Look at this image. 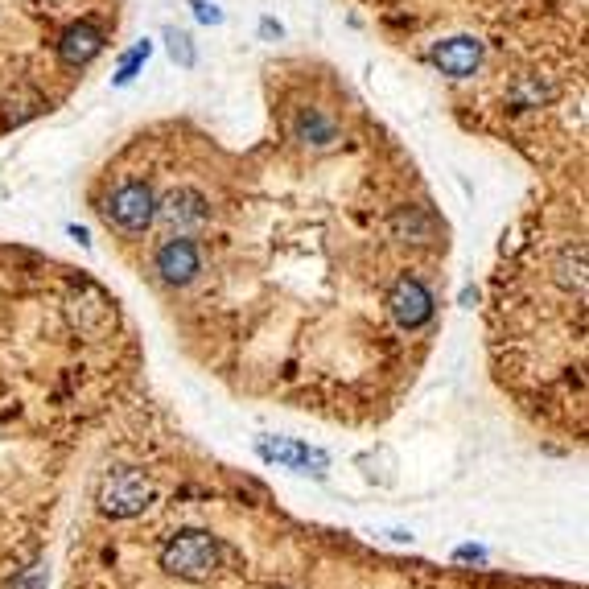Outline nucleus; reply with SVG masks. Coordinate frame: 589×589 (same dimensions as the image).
Returning a JSON list of instances; mask_svg holds the SVG:
<instances>
[{
    "label": "nucleus",
    "mask_w": 589,
    "mask_h": 589,
    "mask_svg": "<svg viewBox=\"0 0 589 589\" xmlns=\"http://www.w3.org/2000/svg\"><path fill=\"white\" fill-rule=\"evenodd\" d=\"M157 272H161V281L165 285H173V289H186L194 276H198V268H202V248L194 244L190 235H169L165 244L157 248Z\"/></svg>",
    "instance_id": "4"
},
{
    "label": "nucleus",
    "mask_w": 589,
    "mask_h": 589,
    "mask_svg": "<svg viewBox=\"0 0 589 589\" xmlns=\"http://www.w3.org/2000/svg\"><path fill=\"white\" fill-rule=\"evenodd\" d=\"M165 42H169V54L178 58L182 66H194V46H190V33L169 29V33H165Z\"/></svg>",
    "instance_id": "13"
},
{
    "label": "nucleus",
    "mask_w": 589,
    "mask_h": 589,
    "mask_svg": "<svg viewBox=\"0 0 589 589\" xmlns=\"http://www.w3.org/2000/svg\"><path fill=\"white\" fill-rule=\"evenodd\" d=\"M293 132H297V141L314 145V149H334L338 145V124L322 108H301Z\"/></svg>",
    "instance_id": "11"
},
{
    "label": "nucleus",
    "mask_w": 589,
    "mask_h": 589,
    "mask_svg": "<svg viewBox=\"0 0 589 589\" xmlns=\"http://www.w3.org/2000/svg\"><path fill=\"white\" fill-rule=\"evenodd\" d=\"M433 293L429 285L421 281V276H400V281L392 285L388 293V309H392V318L404 326V330H421L429 318H433Z\"/></svg>",
    "instance_id": "5"
},
{
    "label": "nucleus",
    "mask_w": 589,
    "mask_h": 589,
    "mask_svg": "<svg viewBox=\"0 0 589 589\" xmlns=\"http://www.w3.org/2000/svg\"><path fill=\"white\" fill-rule=\"evenodd\" d=\"M149 503H153V482L141 470H132V466L112 470L108 478H103V487H99V507L108 511L112 519H132V515H141Z\"/></svg>",
    "instance_id": "2"
},
{
    "label": "nucleus",
    "mask_w": 589,
    "mask_h": 589,
    "mask_svg": "<svg viewBox=\"0 0 589 589\" xmlns=\"http://www.w3.org/2000/svg\"><path fill=\"white\" fill-rule=\"evenodd\" d=\"M190 9H194V17H198L202 25H223V13H219L215 5H206V0H190Z\"/></svg>",
    "instance_id": "15"
},
{
    "label": "nucleus",
    "mask_w": 589,
    "mask_h": 589,
    "mask_svg": "<svg viewBox=\"0 0 589 589\" xmlns=\"http://www.w3.org/2000/svg\"><path fill=\"white\" fill-rule=\"evenodd\" d=\"M256 449H260L264 462H276V466L297 470V474H326V466H330V458L318 445H305V441H293V437H260Z\"/></svg>",
    "instance_id": "6"
},
{
    "label": "nucleus",
    "mask_w": 589,
    "mask_h": 589,
    "mask_svg": "<svg viewBox=\"0 0 589 589\" xmlns=\"http://www.w3.org/2000/svg\"><path fill=\"white\" fill-rule=\"evenodd\" d=\"M145 58H149V42H141V46H136L124 62H120V75H116V83L124 87V83H132L136 79V71H141V66H145Z\"/></svg>",
    "instance_id": "12"
},
{
    "label": "nucleus",
    "mask_w": 589,
    "mask_h": 589,
    "mask_svg": "<svg viewBox=\"0 0 589 589\" xmlns=\"http://www.w3.org/2000/svg\"><path fill=\"white\" fill-rule=\"evenodd\" d=\"M161 219H165L169 227H178V235H186L190 227H202L206 219H211V206H206V198H202L198 190L182 186V190H173V194L165 198Z\"/></svg>",
    "instance_id": "7"
},
{
    "label": "nucleus",
    "mask_w": 589,
    "mask_h": 589,
    "mask_svg": "<svg viewBox=\"0 0 589 589\" xmlns=\"http://www.w3.org/2000/svg\"><path fill=\"white\" fill-rule=\"evenodd\" d=\"M458 561H487V552L474 548V544H462V548H458Z\"/></svg>",
    "instance_id": "16"
},
{
    "label": "nucleus",
    "mask_w": 589,
    "mask_h": 589,
    "mask_svg": "<svg viewBox=\"0 0 589 589\" xmlns=\"http://www.w3.org/2000/svg\"><path fill=\"white\" fill-rule=\"evenodd\" d=\"M161 565L182 581H211V573L219 569V540L198 528L178 532L161 548Z\"/></svg>",
    "instance_id": "1"
},
{
    "label": "nucleus",
    "mask_w": 589,
    "mask_h": 589,
    "mask_svg": "<svg viewBox=\"0 0 589 589\" xmlns=\"http://www.w3.org/2000/svg\"><path fill=\"white\" fill-rule=\"evenodd\" d=\"M103 50V29H95V25H71L62 33V42H58V58L66 62V66H87L95 54Z\"/></svg>",
    "instance_id": "9"
},
{
    "label": "nucleus",
    "mask_w": 589,
    "mask_h": 589,
    "mask_svg": "<svg viewBox=\"0 0 589 589\" xmlns=\"http://www.w3.org/2000/svg\"><path fill=\"white\" fill-rule=\"evenodd\" d=\"M9 589H46V565H29V569L13 573Z\"/></svg>",
    "instance_id": "14"
},
{
    "label": "nucleus",
    "mask_w": 589,
    "mask_h": 589,
    "mask_svg": "<svg viewBox=\"0 0 589 589\" xmlns=\"http://www.w3.org/2000/svg\"><path fill=\"white\" fill-rule=\"evenodd\" d=\"M392 231H396V239H408V244H437L441 239V227L425 206H396Z\"/></svg>",
    "instance_id": "8"
},
{
    "label": "nucleus",
    "mask_w": 589,
    "mask_h": 589,
    "mask_svg": "<svg viewBox=\"0 0 589 589\" xmlns=\"http://www.w3.org/2000/svg\"><path fill=\"white\" fill-rule=\"evenodd\" d=\"M478 58H482V50H478V42H474V38H449V42H441V46L433 50V62L441 66L445 75H454V79L474 75Z\"/></svg>",
    "instance_id": "10"
},
{
    "label": "nucleus",
    "mask_w": 589,
    "mask_h": 589,
    "mask_svg": "<svg viewBox=\"0 0 589 589\" xmlns=\"http://www.w3.org/2000/svg\"><path fill=\"white\" fill-rule=\"evenodd\" d=\"M112 227H120L124 235H141L153 219H157V198L145 182H120L112 194H108V206H103Z\"/></svg>",
    "instance_id": "3"
}]
</instances>
